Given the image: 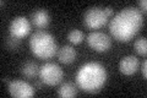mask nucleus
Here are the masks:
<instances>
[{
	"instance_id": "obj_13",
	"label": "nucleus",
	"mask_w": 147,
	"mask_h": 98,
	"mask_svg": "<svg viewBox=\"0 0 147 98\" xmlns=\"http://www.w3.org/2000/svg\"><path fill=\"white\" fill-rule=\"evenodd\" d=\"M58 96L63 98H71L77 96V88L72 82H64L58 88Z\"/></svg>"
},
{
	"instance_id": "obj_20",
	"label": "nucleus",
	"mask_w": 147,
	"mask_h": 98,
	"mask_svg": "<svg viewBox=\"0 0 147 98\" xmlns=\"http://www.w3.org/2000/svg\"><path fill=\"white\" fill-rule=\"evenodd\" d=\"M42 83H43L42 81H37V82H36V87H37V88H40V87H42Z\"/></svg>"
},
{
	"instance_id": "obj_16",
	"label": "nucleus",
	"mask_w": 147,
	"mask_h": 98,
	"mask_svg": "<svg viewBox=\"0 0 147 98\" xmlns=\"http://www.w3.org/2000/svg\"><path fill=\"white\" fill-rule=\"evenodd\" d=\"M20 44H21V41L20 38H16V37L13 36H9L6 37L5 39V47L7 50H11V52H15V50H17L18 48H20Z\"/></svg>"
},
{
	"instance_id": "obj_12",
	"label": "nucleus",
	"mask_w": 147,
	"mask_h": 98,
	"mask_svg": "<svg viewBox=\"0 0 147 98\" xmlns=\"http://www.w3.org/2000/svg\"><path fill=\"white\" fill-rule=\"evenodd\" d=\"M21 74L27 78H34L37 75H39L38 65L34 62H26L21 65Z\"/></svg>"
},
{
	"instance_id": "obj_5",
	"label": "nucleus",
	"mask_w": 147,
	"mask_h": 98,
	"mask_svg": "<svg viewBox=\"0 0 147 98\" xmlns=\"http://www.w3.org/2000/svg\"><path fill=\"white\" fill-rule=\"evenodd\" d=\"M39 78L48 86H57L64 78V71L58 64L45 63L39 69Z\"/></svg>"
},
{
	"instance_id": "obj_18",
	"label": "nucleus",
	"mask_w": 147,
	"mask_h": 98,
	"mask_svg": "<svg viewBox=\"0 0 147 98\" xmlns=\"http://www.w3.org/2000/svg\"><path fill=\"white\" fill-rule=\"evenodd\" d=\"M141 70H142V76H144V78H146L147 77V62H146V60L142 63Z\"/></svg>"
},
{
	"instance_id": "obj_6",
	"label": "nucleus",
	"mask_w": 147,
	"mask_h": 98,
	"mask_svg": "<svg viewBox=\"0 0 147 98\" xmlns=\"http://www.w3.org/2000/svg\"><path fill=\"white\" fill-rule=\"evenodd\" d=\"M87 43L96 52L105 53L112 47V38L108 34H105L104 32L96 31V32H91L87 36Z\"/></svg>"
},
{
	"instance_id": "obj_17",
	"label": "nucleus",
	"mask_w": 147,
	"mask_h": 98,
	"mask_svg": "<svg viewBox=\"0 0 147 98\" xmlns=\"http://www.w3.org/2000/svg\"><path fill=\"white\" fill-rule=\"evenodd\" d=\"M139 6H140V9H141V10L144 11V12L147 11V1H146V0H140V1H139ZM141 10H140V11H141Z\"/></svg>"
},
{
	"instance_id": "obj_14",
	"label": "nucleus",
	"mask_w": 147,
	"mask_h": 98,
	"mask_svg": "<svg viewBox=\"0 0 147 98\" xmlns=\"http://www.w3.org/2000/svg\"><path fill=\"white\" fill-rule=\"evenodd\" d=\"M134 49L136 50L137 54L146 55V53H147V41H146V37H140L139 39H136L134 42Z\"/></svg>"
},
{
	"instance_id": "obj_2",
	"label": "nucleus",
	"mask_w": 147,
	"mask_h": 98,
	"mask_svg": "<svg viewBox=\"0 0 147 98\" xmlns=\"http://www.w3.org/2000/svg\"><path fill=\"white\" fill-rule=\"evenodd\" d=\"M108 72L104 65L97 62L84 64L76 74V85L87 93H96L104 87Z\"/></svg>"
},
{
	"instance_id": "obj_8",
	"label": "nucleus",
	"mask_w": 147,
	"mask_h": 98,
	"mask_svg": "<svg viewBox=\"0 0 147 98\" xmlns=\"http://www.w3.org/2000/svg\"><path fill=\"white\" fill-rule=\"evenodd\" d=\"M10 30V34L16 37V38H24L31 32V23L24 16H17L15 18H12L9 26Z\"/></svg>"
},
{
	"instance_id": "obj_7",
	"label": "nucleus",
	"mask_w": 147,
	"mask_h": 98,
	"mask_svg": "<svg viewBox=\"0 0 147 98\" xmlns=\"http://www.w3.org/2000/svg\"><path fill=\"white\" fill-rule=\"evenodd\" d=\"M9 93L15 98H31L34 96V88L24 80H12L9 83Z\"/></svg>"
},
{
	"instance_id": "obj_10",
	"label": "nucleus",
	"mask_w": 147,
	"mask_h": 98,
	"mask_svg": "<svg viewBox=\"0 0 147 98\" xmlns=\"http://www.w3.org/2000/svg\"><path fill=\"white\" fill-rule=\"evenodd\" d=\"M31 20H32V25H33L36 28L43 30L49 25L50 16L45 9H38V10H36L32 14Z\"/></svg>"
},
{
	"instance_id": "obj_15",
	"label": "nucleus",
	"mask_w": 147,
	"mask_h": 98,
	"mask_svg": "<svg viewBox=\"0 0 147 98\" xmlns=\"http://www.w3.org/2000/svg\"><path fill=\"white\" fill-rule=\"evenodd\" d=\"M67 41L72 44H80L84 41V32L80 30H71L67 34Z\"/></svg>"
},
{
	"instance_id": "obj_11",
	"label": "nucleus",
	"mask_w": 147,
	"mask_h": 98,
	"mask_svg": "<svg viewBox=\"0 0 147 98\" xmlns=\"http://www.w3.org/2000/svg\"><path fill=\"white\" fill-rule=\"evenodd\" d=\"M58 59L64 64H71L76 59V50L71 45H64L59 49Z\"/></svg>"
},
{
	"instance_id": "obj_3",
	"label": "nucleus",
	"mask_w": 147,
	"mask_h": 98,
	"mask_svg": "<svg viewBox=\"0 0 147 98\" xmlns=\"http://www.w3.org/2000/svg\"><path fill=\"white\" fill-rule=\"evenodd\" d=\"M30 48L34 57L50 59L57 54L58 44L54 36L47 31H37L30 38Z\"/></svg>"
},
{
	"instance_id": "obj_1",
	"label": "nucleus",
	"mask_w": 147,
	"mask_h": 98,
	"mask_svg": "<svg viewBox=\"0 0 147 98\" xmlns=\"http://www.w3.org/2000/svg\"><path fill=\"white\" fill-rule=\"evenodd\" d=\"M144 26L142 12L134 6L119 11L109 23V32L118 42L131 41Z\"/></svg>"
},
{
	"instance_id": "obj_19",
	"label": "nucleus",
	"mask_w": 147,
	"mask_h": 98,
	"mask_svg": "<svg viewBox=\"0 0 147 98\" xmlns=\"http://www.w3.org/2000/svg\"><path fill=\"white\" fill-rule=\"evenodd\" d=\"M104 11H105V15L108 16V18L109 17H112L113 16V14H114V10L112 7H104Z\"/></svg>"
},
{
	"instance_id": "obj_4",
	"label": "nucleus",
	"mask_w": 147,
	"mask_h": 98,
	"mask_svg": "<svg viewBox=\"0 0 147 98\" xmlns=\"http://www.w3.org/2000/svg\"><path fill=\"white\" fill-rule=\"evenodd\" d=\"M108 21V16L105 15L104 7L92 6L85 11L82 16V22L90 30H98L103 27Z\"/></svg>"
},
{
	"instance_id": "obj_9",
	"label": "nucleus",
	"mask_w": 147,
	"mask_h": 98,
	"mask_svg": "<svg viewBox=\"0 0 147 98\" xmlns=\"http://www.w3.org/2000/svg\"><path fill=\"white\" fill-rule=\"evenodd\" d=\"M140 66V62L135 55H127V57H124L120 63H119V70L120 72L124 74L126 76L134 75L137 71V69Z\"/></svg>"
}]
</instances>
